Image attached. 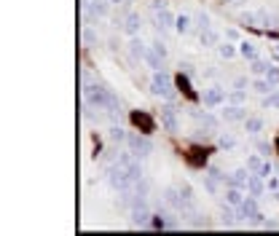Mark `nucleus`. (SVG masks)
I'll use <instances>...</instances> for the list:
<instances>
[{
  "instance_id": "nucleus-1",
  "label": "nucleus",
  "mask_w": 279,
  "mask_h": 236,
  "mask_svg": "<svg viewBox=\"0 0 279 236\" xmlns=\"http://www.w3.org/2000/svg\"><path fill=\"white\" fill-rule=\"evenodd\" d=\"M150 94H153V97H164V100H172L174 97L172 78L164 73V70H156L153 78H150Z\"/></svg>"
},
{
  "instance_id": "nucleus-2",
  "label": "nucleus",
  "mask_w": 279,
  "mask_h": 236,
  "mask_svg": "<svg viewBox=\"0 0 279 236\" xmlns=\"http://www.w3.org/2000/svg\"><path fill=\"white\" fill-rule=\"evenodd\" d=\"M108 100H110V91H108V89H102V86H97V84H86V86H84V102L91 105V108L105 110Z\"/></svg>"
},
{
  "instance_id": "nucleus-3",
  "label": "nucleus",
  "mask_w": 279,
  "mask_h": 236,
  "mask_svg": "<svg viewBox=\"0 0 279 236\" xmlns=\"http://www.w3.org/2000/svg\"><path fill=\"white\" fill-rule=\"evenodd\" d=\"M115 164H118V167H121L126 174H129L134 183L143 180V167H140V159L134 156L132 150H129V153H118V156H115Z\"/></svg>"
},
{
  "instance_id": "nucleus-4",
  "label": "nucleus",
  "mask_w": 279,
  "mask_h": 236,
  "mask_svg": "<svg viewBox=\"0 0 279 236\" xmlns=\"http://www.w3.org/2000/svg\"><path fill=\"white\" fill-rule=\"evenodd\" d=\"M126 145H129V150L137 159H148L150 153H153V143H150L148 137H140V134H129L126 137Z\"/></svg>"
},
{
  "instance_id": "nucleus-5",
  "label": "nucleus",
  "mask_w": 279,
  "mask_h": 236,
  "mask_svg": "<svg viewBox=\"0 0 279 236\" xmlns=\"http://www.w3.org/2000/svg\"><path fill=\"white\" fill-rule=\"evenodd\" d=\"M239 215L247 218V220H255V223H263V215L258 212V196H247L239 207Z\"/></svg>"
},
{
  "instance_id": "nucleus-6",
  "label": "nucleus",
  "mask_w": 279,
  "mask_h": 236,
  "mask_svg": "<svg viewBox=\"0 0 279 236\" xmlns=\"http://www.w3.org/2000/svg\"><path fill=\"white\" fill-rule=\"evenodd\" d=\"M202 100H204V105H207V108H217V105H223V102H226V91L220 89V86H212V89H204V94H202Z\"/></svg>"
},
{
  "instance_id": "nucleus-7",
  "label": "nucleus",
  "mask_w": 279,
  "mask_h": 236,
  "mask_svg": "<svg viewBox=\"0 0 279 236\" xmlns=\"http://www.w3.org/2000/svg\"><path fill=\"white\" fill-rule=\"evenodd\" d=\"M161 124H164L167 132H177V129H180V124H177V110H174L172 105L161 108Z\"/></svg>"
},
{
  "instance_id": "nucleus-8",
  "label": "nucleus",
  "mask_w": 279,
  "mask_h": 236,
  "mask_svg": "<svg viewBox=\"0 0 279 236\" xmlns=\"http://www.w3.org/2000/svg\"><path fill=\"white\" fill-rule=\"evenodd\" d=\"M258 27H269V30H276L279 27V16L269 8H258Z\"/></svg>"
},
{
  "instance_id": "nucleus-9",
  "label": "nucleus",
  "mask_w": 279,
  "mask_h": 236,
  "mask_svg": "<svg viewBox=\"0 0 279 236\" xmlns=\"http://www.w3.org/2000/svg\"><path fill=\"white\" fill-rule=\"evenodd\" d=\"M140 27H143V22H140V14H134V11H129L124 19V32L129 35V38H134V35H140Z\"/></svg>"
},
{
  "instance_id": "nucleus-10",
  "label": "nucleus",
  "mask_w": 279,
  "mask_h": 236,
  "mask_svg": "<svg viewBox=\"0 0 279 236\" xmlns=\"http://www.w3.org/2000/svg\"><path fill=\"white\" fill-rule=\"evenodd\" d=\"M247 118V110L242 108V105H226V110H223V121H244Z\"/></svg>"
},
{
  "instance_id": "nucleus-11",
  "label": "nucleus",
  "mask_w": 279,
  "mask_h": 236,
  "mask_svg": "<svg viewBox=\"0 0 279 236\" xmlns=\"http://www.w3.org/2000/svg\"><path fill=\"white\" fill-rule=\"evenodd\" d=\"M174 19H177V16H172L167 8H158V11H156V27H158V30H169V27H174Z\"/></svg>"
},
{
  "instance_id": "nucleus-12",
  "label": "nucleus",
  "mask_w": 279,
  "mask_h": 236,
  "mask_svg": "<svg viewBox=\"0 0 279 236\" xmlns=\"http://www.w3.org/2000/svg\"><path fill=\"white\" fill-rule=\"evenodd\" d=\"M145 54H148V46L134 35V38L129 41V56H132V59H145Z\"/></svg>"
},
{
  "instance_id": "nucleus-13",
  "label": "nucleus",
  "mask_w": 279,
  "mask_h": 236,
  "mask_svg": "<svg viewBox=\"0 0 279 236\" xmlns=\"http://www.w3.org/2000/svg\"><path fill=\"white\" fill-rule=\"evenodd\" d=\"M226 199H228V204H231V207H242V202H244L247 196L242 193V188H239V185H228Z\"/></svg>"
},
{
  "instance_id": "nucleus-14",
  "label": "nucleus",
  "mask_w": 279,
  "mask_h": 236,
  "mask_svg": "<svg viewBox=\"0 0 279 236\" xmlns=\"http://www.w3.org/2000/svg\"><path fill=\"white\" fill-rule=\"evenodd\" d=\"M247 191H250V196H263V177H261V174H252V172H250Z\"/></svg>"
},
{
  "instance_id": "nucleus-15",
  "label": "nucleus",
  "mask_w": 279,
  "mask_h": 236,
  "mask_svg": "<svg viewBox=\"0 0 279 236\" xmlns=\"http://www.w3.org/2000/svg\"><path fill=\"white\" fill-rule=\"evenodd\" d=\"M143 62H145L150 70H153V73H156V70H161V67H164V56H158L153 49H148V54H145V59H143Z\"/></svg>"
},
{
  "instance_id": "nucleus-16",
  "label": "nucleus",
  "mask_w": 279,
  "mask_h": 236,
  "mask_svg": "<svg viewBox=\"0 0 279 236\" xmlns=\"http://www.w3.org/2000/svg\"><path fill=\"white\" fill-rule=\"evenodd\" d=\"M148 218H150V212H148V207H145V204H140V207H134V209H132V223H134V226H145Z\"/></svg>"
},
{
  "instance_id": "nucleus-17",
  "label": "nucleus",
  "mask_w": 279,
  "mask_h": 236,
  "mask_svg": "<svg viewBox=\"0 0 279 236\" xmlns=\"http://www.w3.org/2000/svg\"><path fill=\"white\" fill-rule=\"evenodd\" d=\"M250 169H236L234 174L228 177V185H239V188H247V180H250Z\"/></svg>"
},
{
  "instance_id": "nucleus-18",
  "label": "nucleus",
  "mask_w": 279,
  "mask_h": 236,
  "mask_svg": "<svg viewBox=\"0 0 279 236\" xmlns=\"http://www.w3.org/2000/svg\"><path fill=\"white\" fill-rule=\"evenodd\" d=\"M191 27H193V19H191L188 14H180L177 19H174V30H177L180 35H185V32H191Z\"/></svg>"
},
{
  "instance_id": "nucleus-19",
  "label": "nucleus",
  "mask_w": 279,
  "mask_h": 236,
  "mask_svg": "<svg viewBox=\"0 0 279 236\" xmlns=\"http://www.w3.org/2000/svg\"><path fill=\"white\" fill-rule=\"evenodd\" d=\"M215 49H217V54L223 56V59H234L239 54V46H234V43H217Z\"/></svg>"
},
{
  "instance_id": "nucleus-20",
  "label": "nucleus",
  "mask_w": 279,
  "mask_h": 236,
  "mask_svg": "<svg viewBox=\"0 0 279 236\" xmlns=\"http://www.w3.org/2000/svg\"><path fill=\"white\" fill-rule=\"evenodd\" d=\"M239 54L244 59H250V62H252V59H258V49H255V43H250V41H242L239 43Z\"/></svg>"
},
{
  "instance_id": "nucleus-21",
  "label": "nucleus",
  "mask_w": 279,
  "mask_h": 236,
  "mask_svg": "<svg viewBox=\"0 0 279 236\" xmlns=\"http://www.w3.org/2000/svg\"><path fill=\"white\" fill-rule=\"evenodd\" d=\"M199 43L204 46V49H209V46H217V32L212 27L204 30V32H199Z\"/></svg>"
},
{
  "instance_id": "nucleus-22",
  "label": "nucleus",
  "mask_w": 279,
  "mask_h": 236,
  "mask_svg": "<svg viewBox=\"0 0 279 236\" xmlns=\"http://www.w3.org/2000/svg\"><path fill=\"white\" fill-rule=\"evenodd\" d=\"M193 118H199V121L207 126V129H217V118L215 115H209V113H199V110H191Z\"/></svg>"
},
{
  "instance_id": "nucleus-23",
  "label": "nucleus",
  "mask_w": 279,
  "mask_h": 236,
  "mask_svg": "<svg viewBox=\"0 0 279 236\" xmlns=\"http://www.w3.org/2000/svg\"><path fill=\"white\" fill-rule=\"evenodd\" d=\"M250 70H252V75H266L271 70V65L266 62V59H252V67Z\"/></svg>"
},
{
  "instance_id": "nucleus-24",
  "label": "nucleus",
  "mask_w": 279,
  "mask_h": 236,
  "mask_svg": "<svg viewBox=\"0 0 279 236\" xmlns=\"http://www.w3.org/2000/svg\"><path fill=\"white\" fill-rule=\"evenodd\" d=\"M263 167H266V161H263L261 156H250V159H247V169H250L252 174H261Z\"/></svg>"
},
{
  "instance_id": "nucleus-25",
  "label": "nucleus",
  "mask_w": 279,
  "mask_h": 236,
  "mask_svg": "<svg viewBox=\"0 0 279 236\" xmlns=\"http://www.w3.org/2000/svg\"><path fill=\"white\" fill-rule=\"evenodd\" d=\"M239 22H244V25H250V27H258V11H242Z\"/></svg>"
},
{
  "instance_id": "nucleus-26",
  "label": "nucleus",
  "mask_w": 279,
  "mask_h": 236,
  "mask_svg": "<svg viewBox=\"0 0 279 236\" xmlns=\"http://www.w3.org/2000/svg\"><path fill=\"white\" fill-rule=\"evenodd\" d=\"M244 129H247L250 134H258L263 129V121H261V118H244Z\"/></svg>"
},
{
  "instance_id": "nucleus-27",
  "label": "nucleus",
  "mask_w": 279,
  "mask_h": 236,
  "mask_svg": "<svg viewBox=\"0 0 279 236\" xmlns=\"http://www.w3.org/2000/svg\"><path fill=\"white\" fill-rule=\"evenodd\" d=\"M108 137L113 140V143H126V137H129V134H126L124 129H121V126H110V132H108Z\"/></svg>"
},
{
  "instance_id": "nucleus-28",
  "label": "nucleus",
  "mask_w": 279,
  "mask_h": 236,
  "mask_svg": "<svg viewBox=\"0 0 279 236\" xmlns=\"http://www.w3.org/2000/svg\"><path fill=\"white\" fill-rule=\"evenodd\" d=\"M220 215H223V223H226V226H234V220H236V215H234V209H231V204L226 207H220Z\"/></svg>"
},
{
  "instance_id": "nucleus-29",
  "label": "nucleus",
  "mask_w": 279,
  "mask_h": 236,
  "mask_svg": "<svg viewBox=\"0 0 279 236\" xmlns=\"http://www.w3.org/2000/svg\"><path fill=\"white\" fill-rule=\"evenodd\" d=\"M177 188H180V193H183V199H185V204L193 207V191H191V185H188V183H180Z\"/></svg>"
},
{
  "instance_id": "nucleus-30",
  "label": "nucleus",
  "mask_w": 279,
  "mask_h": 236,
  "mask_svg": "<svg viewBox=\"0 0 279 236\" xmlns=\"http://www.w3.org/2000/svg\"><path fill=\"white\" fill-rule=\"evenodd\" d=\"M263 105H266V108H271V110H279V91H274V94H266Z\"/></svg>"
},
{
  "instance_id": "nucleus-31",
  "label": "nucleus",
  "mask_w": 279,
  "mask_h": 236,
  "mask_svg": "<svg viewBox=\"0 0 279 236\" xmlns=\"http://www.w3.org/2000/svg\"><path fill=\"white\" fill-rule=\"evenodd\" d=\"M196 30H199V32H204V30H209V16L204 14V11H202V14H199V16H196Z\"/></svg>"
},
{
  "instance_id": "nucleus-32",
  "label": "nucleus",
  "mask_w": 279,
  "mask_h": 236,
  "mask_svg": "<svg viewBox=\"0 0 279 236\" xmlns=\"http://www.w3.org/2000/svg\"><path fill=\"white\" fill-rule=\"evenodd\" d=\"M84 43L86 46H94L97 43V35H94V30H91L89 25H84Z\"/></svg>"
},
{
  "instance_id": "nucleus-33",
  "label": "nucleus",
  "mask_w": 279,
  "mask_h": 236,
  "mask_svg": "<svg viewBox=\"0 0 279 236\" xmlns=\"http://www.w3.org/2000/svg\"><path fill=\"white\" fill-rule=\"evenodd\" d=\"M252 89L258 91V94H269V89H274V86H271L269 81L263 78V81H255V84H252Z\"/></svg>"
},
{
  "instance_id": "nucleus-34",
  "label": "nucleus",
  "mask_w": 279,
  "mask_h": 236,
  "mask_svg": "<svg viewBox=\"0 0 279 236\" xmlns=\"http://www.w3.org/2000/svg\"><path fill=\"white\" fill-rule=\"evenodd\" d=\"M217 183H220V180H217V177H212V174H207V177H204V185H207V191H209V193H217Z\"/></svg>"
},
{
  "instance_id": "nucleus-35",
  "label": "nucleus",
  "mask_w": 279,
  "mask_h": 236,
  "mask_svg": "<svg viewBox=\"0 0 279 236\" xmlns=\"http://www.w3.org/2000/svg\"><path fill=\"white\" fill-rule=\"evenodd\" d=\"M150 49H153L158 56H164V59H167V54H169V51H167V43H161V41H153V43H150Z\"/></svg>"
},
{
  "instance_id": "nucleus-36",
  "label": "nucleus",
  "mask_w": 279,
  "mask_h": 236,
  "mask_svg": "<svg viewBox=\"0 0 279 236\" xmlns=\"http://www.w3.org/2000/svg\"><path fill=\"white\" fill-rule=\"evenodd\" d=\"M217 143H220V148H234V145H236V140L231 137V134H220V137H217Z\"/></svg>"
},
{
  "instance_id": "nucleus-37",
  "label": "nucleus",
  "mask_w": 279,
  "mask_h": 236,
  "mask_svg": "<svg viewBox=\"0 0 279 236\" xmlns=\"http://www.w3.org/2000/svg\"><path fill=\"white\" fill-rule=\"evenodd\" d=\"M266 81H269L271 86H279V70H276V67H271L269 73H266Z\"/></svg>"
},
{
  "instance_id": "nucleus-38",
  "label": "nucleus",
  "mask_w": 279,
  "mask_h": 236,
  "mask_svg": "<svg viewBox=\"0 0 279 236\" xmlns=\"http://www.w3.org/2000/svg\"><path fill=\"white\" fill-rule=\"evenodd\" d=\"M244 100H247V97H244V91H242V89H236V91H231V102H234V105H242Z\"/></svg>"
},
{
  "instance_id": "nucleus-39",
  "label": "nucleus",
  "mask_w": 279,
  "mask_h": 236,
  "mask_svg": "<svg viewBox=\"0 0 279 236\" xmlns=\"http://www.w3.org/2000/svg\"><path fill=\"white\" fill-rule=\"evenodd\" d=\"M86 84H94V75H91V70H84V86Z\"/></svg>"
},
{
  "instance_id": "nucleus-40",
  "label": "nucleus",
  "mask_w": 279,
  "mask_h": 236,
  "mask_svg": "<svg viewBox=\"0 0 279 236\" xmlns=\"http://www.w3.org/2000/svg\"><path fill=\"white\" fill-rule=\"evenodd\" d=\"M226 38H228V41H236V38H239V32H236V30H228V32H226Z\"/></svg>"
},
{
  "instance_id": "nucleus-41",
  "label": "nucleus",
  "mask_w": 279,
  "mask_h": 236,
  "mask_svg": "<svg viewBox=\"0 0 279 236\" xmlns=\"http://www.w3.org/2000/svg\"><path fill=\"white\" fill-rule=\"evenodd\" d=\"M258 150H261V153H269L271 148H269V143H258Z\"/></svg>"
},
{
  "instance_id": "nucleus-42",
  "label": "nucleus",
  "mask_w": 279,
  "mask_h": 236,
  "mask_svg": "<svg viewBox=\"0 0 279 236\" xmlns=\"http://www.w3.org/2000/svg\"><path fill=\"white\" fill-rule=\"evenodd\" d=\"M247 86V78H236V89H244Z\"/></svg>"
},
{
  "instance_id": "nucleus-43",
  "label": "nucleus",
  "mask_w": 279,
  "mask_h": 236,
  "mask_svg": "<svg viewBox=\"0 0 279 236\" xmlns=\"http://www.w3.org/2000/svg\"><path fill=\"white\" fill-rule=\"evenodd\" d=\"M110 3H121V0H110Z\"/></svg>"
},
{
  "instance_id": "nucleus-44",
  "label": "nucleus",
  "mask_w": 279,
  "mask_h": 236,
  "mask_svg": "<svg viewBox=\"0 0 279 236\" xmlns=\"http://www.w3.org/2000/svg\"><path fill=\"white\" fill-rule=\"evenodd\" d=\"M226 3H234V0H226Z\"/></svg>"
}]
</instances>
